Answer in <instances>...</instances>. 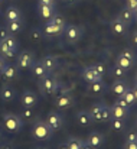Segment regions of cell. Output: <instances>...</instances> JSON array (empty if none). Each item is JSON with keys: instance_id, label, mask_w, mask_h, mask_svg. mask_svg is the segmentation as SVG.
<instances>
[{"instance_id": "1", "label": "cell", "mask_w": 137, "mask_h": 149, "mask_svg": "<svg viewBox=\"0 0 137 149\" xmlns=\"http://www.w3.org/2000/svg\"><path fill=\"white\" fill-rule=\"evenodd\" d=\"M88 111H90V116H91L92 122H97V123L108 122L111 119L110 107H107L105 104H100V103L98 104H94Z\"/></svg>"}, {"instance_id": "2", "label": "cell", "mask_w": 137, "mask_h": 149, "mask_svg": "<svg viewBox=\"0 0 137 149\" xmlns=\"http://www.w3.org/2000/svg\"><path fill=\"white\" fill-rule=\"evenodd\" d=\"M3 125H4V129L10 133H17L22 130L23 127V120L20 116L17 114H13V113H6L3 116Z\"/></svg>"}, {"instance_id": "3", "label": "cell", "mask_w": 137, "mask_h": 149, "mask_svg": "<svg viewBox=\"0 0 137 149\" xmlns=\"http://www.w3.org/2000/svg\"><path fill=\"white\" fill-rule=\"evenodd\" d=\"M17 48H19V44H17V41L12 35H9L7 38L0 39V55L1 56H4V58H13L15 54H16V51H17Z\"/></svg>"}, {"instance_id": "4", "label": "cell", "mask_w": 137, "mask_h": 149, "mask_svg": "<svg viewBox=\"0 0 137 149\" xmlns=\"http://www.w3.org/2000/svg\"><path fill=\"white\" fill-rule=\"evenodd\" d=\"M52 133H53V130L46 125V122H44V120H38L33 125V127H32V136L35 139H38V141H46V139H49L52 136Z\"/></svg>"}, {"instance_id": "5", "label": "cell", "mask_w": 137, "mask_h": 149, "mask_svg": "<svg viewBox=\"0 0 137 149\" xmlns=\"http://www.w3.org/2000/svg\"><path fill=\"white\" fill-rule=\"evenodd\" d=\"M39 90L44 93V94H53L56 90H58V81L55 77L52 75H45L41 78L39 81Z\"/></svg>"}, {"instance_id": "6", "label": "cell", "mask_w": 137, "mask_h": 149, "mask_svg": "<svg viewBox=\"0 0 137 149\" xmlns=\"http://www.w3.org/2000/svg\"><path fill=\"white\" fill-rule=\"evenodd\" d=\"M33 62H35V55H33L30 51H22V52L16 56V67H17L19 70L30 68Z\"/></svg>"}, {"instance_id": "7", "label": "cell", "mask_w": 137, "mask_h": 149, "mask_svg": "<svg viewBox=\"0 0 137 149\" xmlns=\"http://www.w3.org/2000/svg\"><path fill=\"white\" fill-rule=\"evenodd\" d=\"M64 32H65L66 42H69V44L78 42L81 39V36H82V29L78 25H66Z\"/></svg>"}, {"instance_id": "8", "label": "cell", "mask_w": 137, "mask_h": 149, "mask_svg": "<svg viewBox=\"0 0 137 149\" xmlns=\"http://www.w3.org/2000/svg\"><path fill=\"white\" fill-rule=\"evenodd\" d=\"M45 122L53 132L62 129V126H64V117H62L58 111H49Z\"/></svg>"}, {"instance_id": "9", "label": "cell", "mask_w": 137, "mask_h": 149, "mask_svg": "<svg viewBox=\"0 0 137 149\" xmlns=\"http://www.w3.org/2000/svg\"><path fill=\"white\" fill-rule=\"evenodd\" d=\"M0 75L3 77V80H4L6 83H10V81H13V80H16V78L19 77L17 67H15V65H12V64H6L4 68H3V71L0 72Z\"/></svg>"}, {"instance_id": "10", "label": "cell", "mask_w": 137, "mask_h": 149, "mask_svg": "<svg viewBox=\"0 0 137 149\" xmlns=\"http://www.w3.org/2000/svg\"><path fill=\"white\" fill-rule=\"evenodd\" d=\"M20 101H22L23 107H30V109H33V107L36 106V103H38V96H36L33 91H30V90H25V91L22 93V96H20Z\"/></svg>"}, {"instance_id": "11", "label": "cell", "mask_w": 137, "mask_h": 149, "mask_svg": "<svg viewBox=\"0 0 137 149\" xmlns=\"http://www.w3.org/2000/svg\"><path fill=\"white\" fill-rule=\"evenodd\" d=\"M72 104H74V97L71 94H61L55 99V106L61 110H66L72 107Z\"/></svg>"}, {"instance_id": "12", "label": "cell", "mask_w": 137, "mask_h": 149, "mask_svg": "<svg viewBox=\"0 0 137 149\" xmlns=\"http://www.w3.org/2000/svg\"><path fill=\"white\" fill-rule=\"evenodd\" d=\"M110 29H111V32L114 33V35H124L126 32H127V23H124L121 19H118V17H116V19H113L111 22H110Z\"/></svg>"}, {"instance_id": "13", "label": "cell", "mask_w": 137, "mask_h": 149, "mask_svg": "<svg viewBox=\"0 0 137 149\" xmlns=\"http://www.w3.org/2000/svg\"><path fill=\"white\" fill-rule=\"evenodd\" d=\"M82 80H85L90 84V83H95V81H101L102 77L94 70V67L91 65V67H85L82 70Z\"/></svg>"}, {"instance_id": "14", "label": "cell", "mask_w": 137, "mask_h": 149, "mask_svg": "<svg viewBox=\"0 0 137 149\" xmlns=\"http://www.w3.org/2000/svg\"><path fill=\"white\" fill-rule=\"evenodd\" d=\"M0 99L3 101H12L16 99V90L10 86V84H3L0 88Z\"/></svg>"}, {"instance_id": "15", "label": "cell", "mask_w": 137, "mask_h": 149, "mask_svg": "<svg viewBox=\"0 0 137 149\" xmlns=\"http://www.w3.org/2000/svg\"><path fill=\"white\" fill-rule=\"evenodd\" d=\"M85 142H87L92 149H97L104 143V136H102L100 132H91V133L87 136Z\"/></svg>"}, {"instance_id": "16", "label": "cell", "mask_w": 137, "mask_h": 149, "mask_svg": "<svg viewBox=\"0 0 137 149\" xmlns=\"http://www.w3.org/2000/svg\"><path fill=\"white\" fill-rule=\"evenodd\" d=\"M110 111H111V117H116V119H126L129 116V111L130 109H126L117 103H114L111 107H110Z\"/></svg>"}, {"instance_id": "17", "label": "cell", "mask_w": 137, "mask_h": 149, "mask_svg": "<svg viewBox=\"0 0 137 149\" xmlns=\"http://www.w3.org/2000/svg\"><path fill=\"white\" fill-rule=\"evenodd\" d=\"M4 17L6 20H23V16H22V12L16 7V6H9L4 12Z\"/></svg>"}, {"instance_id": "18", "label": "cell", "mask_w": 137, "mask_h": 149, "mask_svg": "<svg viewBox=\"0 0 137 149\" xmlns=\"http://www.w3.org/2000/svg\"><path fill=\"white\" fill-rule=\"evenodd\" d=\"M38 13L42 19L49 20L55 15V6H48V4H38Z\"/></svg>"}, {"instance_id": "19", "label": "cell", "mask_w": 137, "mask_h": 149, "mask_svg": "<svg viewBox=\"0 0 137 149\" xmlns=\"http://www.w3.org/2000/svg\"><path fill=\"white\" fill-rule=\"evenodd\" d=\"M77 122H78L80 126L88 127V126L92 123V119H91V116H90V111H87V110H81V111H78V113H77Z\"/></svg>"}, {"instance_id": "20", "label": "cell", "mask_w": 137, "mask_h": 149, "mask_svg": "<svg viewBox=\"0 0 137 149\" xmlns=\"http://www.w3.org/2000/svg\"><path fill=\"white\" fill-rule=\"evenodd\" d=\"M30 68H32L33 75H35V77H38V78H42V77H45V75L49 74V71L44 67L42 61H35V62L32 64V67H30Z\"/></svg>"}, {"instance_id": "21", "label": "cell", "mask_w": 137, "mask_h": 149, "mask_svg": "<svg viewBox=\"0 0 137 149\" xmlns=\"http://www.w3.org/2000/svg\"><path fill=\"white\" fill-rule=\"evenodd\" d=\"M129 88V86L123 81V80H116L113 84H111V91H113V94H116L117 97L118 96H121V94H124V91Z\"/></svg>"}, {"instance_id": "22", "label": "cell", "mask_w": 137, "mask_h": 149, "mask_svg": "<svg viewBox=\"0 0 137 149\" xmlns=\"http://www.w3.org/2000/svg\"><path fill=\"white\" fill-rule=\"evenodd\" d=\"M64 32V29L62 28H59V26H55V25H52L51 22H46L45 26H44V33H45L46 36H55V35H61Z\"/></svg>"}, {"instance_id": "23", "label": "cell", "mask_w": 137, "mask_h": 149, "mask_svg": "<svg viewBox=\"0 0 137 149\" xmlns=\"http://www.w3.org/2000/svg\"><path fill=\"white\" fill-rule=\"evenodd\" d=\"M6 28L9 31L10 35H15V33H19L23 28V20H9L6 23Z\"/></svg>"}, {"instance_id": "24", "label": "cell", "mask_w": 137, "mask_h": 149, "mask_svg": "<svg viewBox=\"0 0 137 149\" xmlns=\"http://www.w3.org/2000/svg\"><path fill=\"white\" fill-rule=\"evenodd\" d=\"M117 17H118V19H121L124 23H130V22L134 19V12L126 6V7H123V9L120 10V13H118V16H117Z\"/></svg>"}, {"instance_id": "25", "label": "cell", "mask_w": 137, "mask_h": 149, "mask_svg": "<svg viewBox=\"0 0 137 149\" xmlns=\"http://www.w3.org/2000/svg\"><path fill=\"white\" fill-rule=\"evenodd\" d=\"M108 122H110V127H111L114 132H123V130L126 129V122H124V119L111 117Z\"/></svg>"}, {"instance_id": "26", "label": "cell", "mask_w": 137, "mask_h": 149, "mask_svg": "<svg viewBox=\"0 0 137 149\" xmlns=\"http://www.w3.org/2000/svg\"><path fill=\"white\" fill-rule=\"evenodd\" d=\"M42 64H44V67H45L46 70L51 72L52 70L56 68L58 59H56V56H53V55H46V56H44V59H42Z\"/></svg>"}, {"instance_id": "27", "label": "cell", "mask_w": 137, "mask_h": 149, "mask_svg": "<svg viewBox=\"0 0 137 149\" xmlns=\"http://www.w3.org/2000/svg\"><path fill=\"white\" fill-rule=\"evenodd\" d=\"M105 90V84L102 83V80L101 81H95V83H90L88 84V91L92 93V94H101L102 91Z\"/></svg>"}, {"instance_id": "28", "label": "cell", "mask_w": 137, "mask_h": 149, "mask_svg": "<svg viewBox=\"0 0 137 149\" xmlns=\"http://www.w3.org/2000/svg\"><path fill=\"white\" fill-rule=\"evenodd\" d=\"M29 36H30V41H33V42H41V41L44 39L45 33H44V31H42L41 28H32Z\"/></svg>"}, {"instance_id": "29", "label": "cell", "mask_w": 137, "mask_h": 149, "mask_svg": "<svg viewBox=\"0 0 137 149\" xmlns=\"http://www.w3.org/2000/svg\"><path fill=\"white\" fill-rule=\"evenodd\" d=\"M116 65H118V67H121V68H124V70H130L133 65H134V62H131L130 59H127V58H124L123 55H118L117 56V59H116Z\"/></svg>"}, {"instance_id": "30", "label": "cell", "mask_w": 137, "mask_h": 149, "mask_svg": "<svg viewBox=\"0 0 137 149\" xmlns=\"http://www.w3.org/2000/svg\"><path fill=\"white\" fill-rule=\"evenodd\" d=\"M48 22H51L52 25H55V26H59V28H62L64 31H65V26H66V22H65V19L61 16V15H53V17H51Z\"/></svg>"}, {"instance_id": "31", "label": "cell", "mask_w": 137, "mask_h": 149, "mask_svg": "<svg viewBox=\"0 0 137 149\" xmlns=\"http://www.w3.org/2000/svg\"><path fill=\"white\" fill-rule=\"evenodd\" d=\"M121 97L129 103V106H130V107H131V106H134V104L137 103L136 97H134V94H133V91H131V88H130V87L124 91V94H121Z\"/></svg>"}, {"instance_id": "32", "label": "cell", "mask_w": 137, "mask_h": 149, "mask_svg": "<svg viewBox=\"0 0 137 149\" xmlns=\"http://www.w3.org/2000/svg\"><path fill=\"white\" fill-rule=\"evenodd\" d=\"M20 117H22V120H26V122L33 120V117H35V111H33V109H30V107H25L23 111L20 113Z\"/></svg>"}, {"instance_id": "33", "label": "cell", "mask_w": 137, "mask_h": 149, "mask_svg": "<svg viewBox=\"0 0 137 149\" xmlns=\"http://www.w3.org/2000/svg\"><path fill=\"white\" fill-rule=\"evenodd\" d=\"M81 145H82V141H81V139L71 138V139L66 142V149H80Z\"/></svg>"}, {"instance_id": "34", "label": "cell", "mask_w": 137, "mask_h": 149, "mask_svg": "<svg viewBox=\"0 0 137 149\" xmlns=\"http://www.w3.org/2000/svg\"><path fill=\"white\" fill-rule=\"evenodd\" d=\"M113 75H114L116 78H124V77L127 75V70H124V68L116 65V67L113 68Z\"/></svg>"}, {"instance_id": "35", "label": "cell", "mask_w": 137, "mask_h": 149, "mask_svg": "<svg viewBox=\"0 0 137 149\" xmlns=\"http://www.w3.org/2000/svg\"><path fill=\"white\" fill-rule=\"evenodd\" d=\"M120 55H123L124 58H127V59H130L131 62H134L136 64V55H134V52L133 51H130V49H124Z\"/></svg>"}, {"instance_id": "36", "label": "cell", "mask_w": 137, "mask_h": 149, "mask_svg": "<svg viewBox=\"0 0 137 149\" xmlns=\"http://www.w3.org/2000/svg\"><path fill=\"white\" fill-rule=\"evenodd\" d=\"M92 67H94V70H95V71H97L101 77L105 74V70H107V68H105V65H104L102 62H97V64H94Z\"/></svg>"}, {"instance_id": "37", "label": "cell", "mask_w": 137, "mask_h": 149, "mask_svg": "<svg viewBox=\"0 0 137 149\" xmlns=\"http://www.w3.org/2000/svg\"><path fill=\"white\" fill-rule=\"evenodd\" d=\"M126 139L130 141V142H134L137 141V130H129L127 135H126Z\"/></svg>"}, {"instance_id": "38", "label": "cell", "mask_w": 137, "mask_h": 149, "mask_svg": "<svg viewBox=\"0 0 137 149\" xmlns=\"http://www.w3.org/2000/svg\"><path fill=\"white\" fill-rule=\"evenodd\" d=\"M124 149H137V141H134V142L126 141V143H124Z\"/></svg>"}, {"instance_id": "39", "label": "cell", "mask_w": 137, "mask_h": 149, "mask_svg": "<svg viewBox=\"0 0 137 149\" xmlns=\"http://www.w3.org/2000/svg\"><path fill=\"white\" fill-rule=\"evenodd\" d=\"M116 103H117V104H120V106H123V107H126V109H130L129 103H127L126 100L123 99L121 96H118V97H117V101H116Z\"/></svg>"}, {"instance_id": "40", "label": "cell", "mask_w": 137, "mask_h": 149, "mask_svg": "<svg viewBox=\"0 0 137 149\" xmlns=\"http://www.w3.org/2000/svg\"><path fill=\"white\" fill-rule=\"evenodd\" d=\"M10 33H9V31H7V28L6 26H3V28H0V39H3V38H7Z\"/></svg>"}, {"instance_id": "41", "label": "cell", "mask_w": 137, "mask_h": 149, "mask_svg": "<svg viewBox=\"0 0 137 149\" xmlns=\"http://www.w3.org/2000/svg\"><path fill=\"white\" fill-rule=\"evenodd\" d=\"M127 7L131 10L137 9V0H127Z\"/></svg>"}, {"instance_id": "42", "label": "cell", "mask_w": 137, "mask_h": 149, "mask_svg": "<svg viewBox=\"0 0 137 149\" xmlns=\"http://www.w3.org/2000/svg\"><path fill=\"white\" fill-rule=\"evenodd\" d=\"M38 4H48V6H55V0H38Z\"/></svg>"}, {"instance_id": "43", "label": "cell", "mask_w": 137, "mask_h": 149, "mask_svg": "<svg viewBox=\"0 0 137 149\" xmlns=\"http://www.w3.org/2000/svg\"><path fill=\"white\" fill-rule=\"evenodd\" d=\"M6 64H7V62H6V58L0 55V72L3 71V68H4V65H6Z\"/></svg>"}, {"instance_id": "44", "label": "cell", "mask_w": 137, "mask_h": 149, "mask_svg": "<svg viewBox=\"0 0 137 149\" xmlns=\"http://www.w3.org/2000/svg\"><path fill=\"white\" fill-rule=\"evenodd\" d=\"M0 149H15V146H13L12 143H9V142H7V143H3V145L0 146Z\"/></svg>"}, {"instance_id": "45", "label": "cell", "mask_w": 137, "mask_h": 149, "mask_svg": "<svg viewBox=\"0 0 137 149\" xmlns=\"http://www.w3.org/2000/svg\"><path fill=\"white\" fill-rule=\"evenodd\" d=\"M80 149H92L91 146H90V145H88V143H87V142H85V141H84V142H82V145H81V148Z\"/></svg>"}, {"instance_id": "46", "label": "cell", "mask_w": 137, "mask_h": 149, "mask_svg": "<svg viewBox=\"0 0 137 149\" xmlns=\"http://www.w3.org/2000/svg\"><path fill=\"white\" fill-rule=\"evenodd\" d=\"M131 91H133V94H134V97H136V101H137V84H134V87L131 88Z\"/></svg>"}, {"instance_id": "47", "label": "cell", "mask_w": 137, "mask_h": 149, "mask_svg": "<svg viewBox=\"0 0 137 149\" xmlns=\"http://www.w3.org/2000/svg\"><path fill=\"white\" fill-rule=\"evenodd\" d=\"M64 1H65L66 4H75V3H77L78 0H64Z\"/></svg>"}, {"instance_id": "48", "label": "cell", "mask_w": 137, "mask_h": 149, "mask_svg": "<svg viewBox=\"0 0 137 149\" xmlns=\"http://www.w3.org/2000/svg\"><path fill=\"white\" fill-rule=\"evenodd\" d=\"M133 42H134V45H137V32L133 33Z\"/></svg>"}, {"instance_id": "49", "label": "cell", "mask_w": 137, "mask_h": 149, "mask_svg": "<svg viewBox=\"0 0 137 149\" xmlns=\"http://www.w3.org/2000/svg\"><path fill=\"white\" fill-rule=\"evenodd\" d=\"M133 12H134V19H136V20H137V9H134Z\"/></svg>"}, {"instance_id": "50", "label": "cell", "mask_w": 137, "mask_h": 149, "mask_svg": "<svg viewBox=\"0 0 137 149\" xmlns=\"http://www.w3.org/2000/svg\"><path fill=\"white\" fill-rule=\"evenodd\" d=\"M35 149H48V148H45V146H38V148H35Z\"/></svg>"}, {"instance_id": "51", "label": "cell", "mask_w": 137, "mask_h": 149, "mask_svg": "<svg viewBox=\"0 0 137 149\" xmlns=\"http://www.w3.org/2000/svg\"><path fill=\"white\" fill-rule=\"evenodd\" d=\"M134 81H136V84H137V72H136V77H134Z\"/></svg>"}, {"instance_id": "52", "label": "cell", "mask_w": 137, "mask_h": 149, "mask_svg": "<svg viewBox=\"0 0 137 149\" xmlns=\"http://www.w3.org/2000/svg\"><path fill=\"white\" fill-rule=\"evenodd\" d=\"M0 139H1V132H0Z\"/></svg>"}, {"instance_id": "53", "label": "cell", "mask_w": 137, "mask_h": 149, "mask_svg": "<svg viewBox=\"0 0 137 149\" xmlns=\"http://www.w3.org/2000/svg\"><path fill=\"white\" fill-rule=\"evenodd\" d=\"M136 127H137V119H136Z\"/></svg>"}, {"instance_id": "54", "label": "cell", "mask_w": 137, "mask_h": 149, "mask_svg": "<svg viewBox=\"0 0 137 149\" xmlns=\"http://www.w3.org/2000/svg\"><path fill=\"white\" fill-rule=\"evenodd\" d=\"M9 1H15V0H9Z\"/></svg>"}, {"instance_id": "55", "label": "cell", "mask_w": 137, "mask_h": 149, "mask_svg": "<svg viewBox=\"0 0 137 149\" xmlns=\"http://www.w3.org/2000/svg\"><path fill=\"white\" fill-rule=\"evenodd\" d=\"M1 1H3V0H0V3H1Z\"/></svg>"}]
</instances>
